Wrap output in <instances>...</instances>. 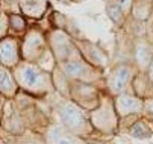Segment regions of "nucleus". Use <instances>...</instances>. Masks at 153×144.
I'll return each instance as SVG.
<instances>
[{
    "label": "nucleus",
    "mask_w": 153,
    "mask_h": 144,
    "mask_svg": "<svg viewBox=\"0 0 153 144\" xmlns=\"http://www.w3.org/2000/svg\"><path fill=\"white\" fill-rule=\"evenodd\" d=\"M64 68H65V73H67L68 76H73V77L80 76L83 73V65L80 62H76V61H73V62H67Z\"/></svg>",
    "instance_id": "6e6552de"
},
{
    "label": "nucleus",
    "mask_w": 153,
    "mask_h": 144,
    "mask_svg": "<svg viewBox=\"0 0 153 144\" xmlns=\"http://www.w3.org/2000/svg\"><path fill=\"white\" fill-rule=\"evenodd\" d=\"M130 134H132L135 138H146V137L150 135L149 129L144 125H141V123H135V125L130 128Z\"/></svg>",
    "instance_id": "9b49d317"
},
{
    "label": "nucleus",
    "mask_w": 153,
    "mask_h": 144,
    "mask_svg": "<svg viewBox=\"0 0 153 144\" xmlns=\"http://www.w3.org/2000/svg\"><path fill=\"white\" fill-rule=\"evenodd\" d=\"M58 144H73V143H71L70 140H65V138H59Z\"/></svg>",
    "instance_id": "ddd939ff"
},
{
    "label": "nucleus",
    "mask_w": 153,
    "mask_h": 144,
    "mask_svg": "<svg viewBox=\"0 0 153 144\" xmlns=\"http://www.w3.org/2000/svg\"><path fill=\"white\" fill-rule=\"evenodd\" d=\"M108 15L111 17V20H114L117 24H121V22H123V11H121L120 5H115V3L109 5L108 6Z\"/></svg>",
    "instance_id": "0eeeda50"
},
{
    "label": "nucleus",
    "mask_w": 153,
    "mask_h": 144,
    "mask_svg": "<svg viewBox=\"0 0 153 144\" xmlns=\"http://www.w3.org/2000/svg\"><path fill=\"white\" fill-rule=\"evenodd\" d=\"M152 33H153V23H152Z\"/></svg>",
    "instance_id": "f3484780"
},
{
    "label": "nucleus",
    "mask_w": 153,
    "mask_h": 144,
    "mask_svg": "<svg viewBox=\"0 0 153 144\" xmlns=\"http://www.w3.org/2000/svg\"><path fill=\"white\" fill-rule=\"evenodd\" d=\"M44 3L46 0H21V8L30 15H36L42 11Z\"/></svg>",
    "instance_id": "423d86ee"
},
{
    "label": "nucleus",
    "mask_w": 153,
    "mask_h": 144,
    "mask_svg": "<svg viewBox=\"0 0 153 144\" xmlns=\"http://www.w3.org/2000/svg\"><path fill=\"white\" fill-rule=\"evenodd\" d=\"M14 88L12 85V80L8 74V71L5 68H0V90H3V91H11Z\"/></svg>",
    "instance_id": "1a4fd4ad"
},
{
    "label": "nucleus",
    "mask_w": 153,
    "mask_h": 144,
    "mask_svg": "<svg viewBox=\"0 0 153 144\" xmlns=\"http://www.w3.org/2000/svg\"><path fill=\"white\" fill-rule=\"evenodd\" d=\"M118 5L123 8V6H126V5H129V0H118Z\"/></svg>",
    "instance_id": "4468645a"
},
{
    "label": "nucleus",
    "mask_w": 153,
    "mask_h": 144,
    "mask_svg": "<svg viewBox=\"0 0 153 144\" xmlns=\"http://www.w3.org/2000/svg\"><path fill=\"white\" fill-rule=\"evenodd\" d=\"M150 77L153 79V62H152V65H150Z\"/></svg>",
    "instance_id": "dca6fc26"
},
{
    "label": "nucleus",
    "mask_w": 153,
    "mask_h": 144,
    "mask_svg": "<svg viewBox=\"0 0 153 144\" xmlns=\"http://www.w3.org/2000/svg\"><path fill=\"white\" fill-rule=\"evenodd\" d=\"M11 26L15 29V30H21L25 29V22L21 17H17V15H12L11 17Z\"/></svg>",
    "instance_id": "f8f14e48"
},
{
    "label": "nucleus",
    "mask_w": 153,
    "mask_h": 144,
    "mask_svg": "<svg viewBox=\"0 0 153 144\" xmlns=\"http://www.w3.org/2000/svg\"><path fill=\"white\" fill-rule=\"evenodd\" d=\"M129 76H130L129 68L121 67V68L115 73V76H114V79H112V88H114L115 91H121V90L126 87V84H127Z\"/></svg>",
    "instance_id": "39448f33"
},
{
    "label": "nucleus",
    "mask_w": 153,
    "mask_h": 144,
    "mask_svg": "<svg viewBox=\"0 0 153 144\" xmlns=\"http://www.w3.org/2000/svg\"><path fill=\"white\" fill-rule=\"evenodd\" d=\"M150 56H152V52L149 50L147 46H138V49H137V59H138V62L141 65H146L149 62Z\"/></svg>",
    "instance_id": "9d476101"
},
{
    "label": "nucleus",
    "mask_w": 153,
    "mask_h": 144,
    "mask_svg": "<svg viewBox=\"0 0 153 144\" xmlns=\"http://www.w3.org/2000/svg\"><path fill=\"white\" fill-rule=\"evenodd\" d=\"M62 115H64V121L67 123L70 128H73V129L79 128L82 125V121H83L82 112L74 105H67V106H65L64 111H62Z\"/></svg>",
    "instance_id": "f257e3e1"
},
{
    "label": "nucleus",
    "mask_w": 153,
    "mask_h": 144,
    "mask_svg": "<svg viewBox=\"0 0 153 144\" xmlns=\"http://www.w3.org/2000/svg\"><path fill=\"white\" fill-rule=\"evenodd\" d=\"M0 61L8 65H12L17 61V46L14 41H3L0 44Z\"/></svg>",
    "instance_id": "f03ea898"
},
{
    "label": "nucleus",
    "mask_w": 153,
    "mask_h": 144,
    "mask_svg": "<svg viewBox=\"0 0 153 144\" xmlns=\"http://www.w3.org/2000/svg\"><path fill=\"white\" fill-rule=\"evenodd\" d=\"M20 76H21V80H23L26 85L32 87V85H35L36 82L39 80V76H41V74H39V71H38L35 67L29 65V67H25L23 70H21Z\"/></svg>",
    "instance_id": "20e7f679"
},
{
    "label": "nucleus",
    "mask_w": 153,
    "mask_h": 144,
    "mask_svg": "<svg viewBox=\"0 0 153 144\" xmlns=\"http://www.w3.org/2000/svg\"><path fill=\"white\" fill-rule=\"evenodd\" d=\"M118 108L121 112H134V111H140L141 109V102L138 99L129 97V96H121L118 99Z\"/></svg>",
    "instance_id": "7ed1b4c3"
},
{
    "label": "nucleus",
    "mask_w": 153,
    "mask_h": 144,
    "mask_svg": "<svg viewBox=\"0 0 153 144\" xmlns=\"http://www.w3.org/2000/svg\"><path fill=\"white\" fill-rule=\"evenodd\" d=\"M147 109H149L150 112H153V100H150L149 103H147Z\"/></svg>",
    "instance_id": "2eb2a0df"
}]
</instances>
